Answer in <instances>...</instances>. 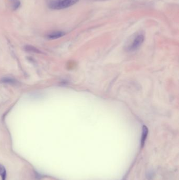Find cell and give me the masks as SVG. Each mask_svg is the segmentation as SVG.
Returning a JSON list of instances; mask_svg holds the SVG:
<instances>
[{
    "mask_svg": "<svg viewBox=\"0 0 179 180\" xmlns=\"http://www.w3.org/2000/svg\"><path fill=\"white\" fill-rule=\"evenodd\" d=\"M20 2L19 1L15 2V4H14V10H16L17 8H19L20 5Z\"/></svg>",
    "mask_w": 179,
    "mask_h": 180,
    "instance_id": "obj_8",
    "label": "cell"
},
{
    "mask_svg": "<svg viewBox=\"0 0 179 180\" xmlns=\"http://www.w3.org/2000/svg\"><path fill=\"white\" fill-rule=\"evenodd\" d=\"M24 50L29 52L35 53H41V51L32 46H24Z\"/></svg>",
    "mask_w": 179,
    "mask_h": 180,
    "instance_id": "obj_5",
    "label": "cell"
},
{
    "mask_svg": "<svg viewBox=\"0 0 179 180\" xmlns=\"http://www.w3.org/2000/svg\"><path fill=\"white\" fill-rule=\"evenodd\" d=\"M0 177H1L2 180H6L7 178V171L5 167L2 164H0Z\"/></svg>",
    "mask_w": 179,
    "mask_h": 180,
    "instance_id": "obj_6",
    "label": "cell"
},
{
    "mask_svg": "<svg viewBox=\"0 0 179 180\" xmlns=\"http://www.w3.org/2000/svg\"><path fill=\"white\" fill-rule=\"evenodd\" d=\"M148 129L147 128V126L145 125H144L142 127V137H141V147H143L145 145V140L147 139V135H148Z\"/></svg>",
    "mask_w": 179,
    "mask_h": 180,
    "instance_id": "obj_4",
    "label": "cell"
},
{
    "mask_svg": "<svg viewBox=\"0 0 179 180\" xmlns=\"http://www.w3.org/2000/svg\"><path fill=\"white\" fill-rule=\"evenodd\" d=\"M144 40H145V36L142 34H139L137 36H135V38L127 49L130 52L137 50V49L141 46Z\"/></svg>",
    "mask_w": 179,
    "mask_h": 180,
    "instance_id": "obj_2",
    "label": "cell"
},
{
    "mask_svg": "<svg viewBox=\"0 0 179 180\" xmlns=\"http://www.w3.org/2000/svg\"><path fill=\"white\" fill-rule=\"evenodd\" d=\"M79 0H56L51 2L49 7L54 10H62L75 5Z\"/></svg>",
    "mask_w": 179,
    "mask_h": 180,
    "instance_id": "obj_1",
    "label": "cell"
},
{
    "mask_svg": "<svg viewBox=\"0 0 179 180\" xmlns=\"http://www.w3.org/2000/svg\"><path fill=\"white\" fill-rule=\"evenodd\" d=\"M65 35V33L62 31H56L48 34L47 36V38L50 40H55L59 39Z\"/></svg>",
    "mask_w": 179,
    "mask_h": 180,
    "instance_id": "obj_3",
    "label": "cell"
},
{
    "mask_svg": "<svg viewBox=\"0 0 179 180\" xmlns=\"http://www.w3.org/2000/svg\"><path fill=\"white\" fill-rule=\"evenodd\" d=\"M1 82L3 83H15V81L13 79L11 78H4L1 80Z\"/></svg>",
    "mask_w": 179,
    "mask_h": 180,
    "instance_id": "obj_7",
    "label": "cell"
}]
</instances>
